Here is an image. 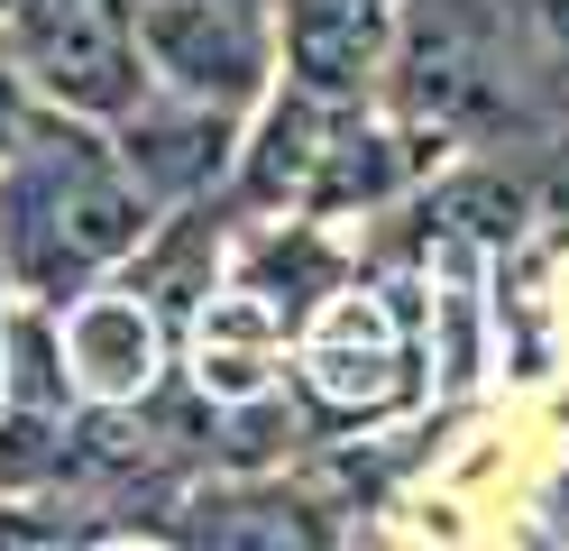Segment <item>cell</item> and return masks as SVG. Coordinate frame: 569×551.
<instances>
[{
    "mask_svg": "<svg viewBox=\"0 0 569 551\" xmlns=\"http://www.w3.org/2000/svg\"><path fill=\"white\" fill-rule=\"evenodd\" d=\"M396 184V138L349 120V101L284 92L267 110V138L248 147V203H295V211H340Z\"/></svg>",
    "mask_w": 569,
    "mask_h": 551,
    "instance_id": "7a4b0ae2",
    "label": "cell"
},
{
    "mask_svg": "<svg viewBox=\"0 0 569 551\" xmlns=\"http://www.w3.org/2000/svg\"><path fill=\"white\" fill-rule=\"evenodd\" d=\"M19 138H28V110H19V73L0 65V157H10Z\"/></svg>",
    "mask_w": 569,
    "mask_h": 551,
    "instance_id": "ba28073f",
    "label": "cell"
},
{
    "mask_svg": "<svg viewBox=\"0 0 569 551\" xmlns=\"http://www.w3.org/2000/svg\"><path fill=\"white\" fill-rule=\"evenodd\" d=\"M64 358L83 367V386H101V395H129L138 377H148V358H157V341H148V313L129 304V294H92V304L64 322Z\"/></svg>",
    "mask_w": 569,
    "mask_h": 551,
    "instance_id": "52a82bcc",
    "label": "cell"
},
{
    "mask_svg": "<svg viewBox=\"0 0 569 551\" xmlns=\"http://www.w3.org/2000/svg\"><path fill=\"white\" fill-rule=\"evenodd\" d=\"M138 47L157 73H174L193 101H239L258 83V19L239 0H148L138 10Z\"/></svg>",
    "mask_w": 569,
    "mask_h": 551,
    "instance_id": "277c9868",
    "label": "cell"
},
{
    "mask_svg": "<svg viewBox=\"0 0 569 551\" xmlns=\"http://www.w3.org/2000/svg\"><path fill=\"white\" fill-rule=\"evenodd\" d=\"M551 37H560V56H569V0H551Z\"/></svg>",
    "mask_w": 569,
    "mask_h": 551,
    "instance_id": "9c48e42d",
    "label": "cell"
},
{
    "mask_svg": "<svg viewBox=\"0 0 569 551\" xmlns=\"http://www.w3.org/2000/svg\"><path fill=\"white\" fill-rule=\"evenodd\" d=\"M386 37H396L386 0H284V73L322 101H359Z\"/></svg>",
    "mask_w": 569,
    "mask_h": 551,
    "instance_id": "8992f818",
    "label": "cell"
},
{
    "mask_svg": "<svg viewBox=\"0 0 569 551\" xmlns=\"http://www.w3.org/2000/svg\"><path fill=\"white\" fill-rule=\"evenodd\" d=\"M303 386L340 404V414H377V404L405 395V331L377 294H340V304L312 322L303 341Z\"/></svg>",
    "mask_w": 569,
    "mask_h": 551,
    "instance_id": "5b68a950",
    "label": "cell"
},
{
    "mask_svg": "<svg viewBox=\"0 0 569 551\" xmlns=\"http://www.w3.org/2000/svg\"><path fill=\"white\" fill-rule=\"evenodd\" d=\"M148 239V194L111 166V147L64 138L47 147V129L28 120V138L10 147L0 175V257L19 285H64L83 267H111Z\"/></svg>",
    "mask_w": 569,
    "mask_h": 551,
    "instance_id": "6da1fadb",
    "label": "cell"
},
{
    "mask_svg": "<svg viewBox=\"0 0 569 551\" xmlns=\"http://www.w3.org/2000/svg\"><path fill=\"white\" fill-rule=\"evenodd\" d=\"M19 65L83 120H129L138 110L129 0H19Z\"/></svg>",
    "mask_w": 569,
    "mask_h": 551,
    "instance_id": "3957f363",
    "label": "cell"
}]
</instances>
